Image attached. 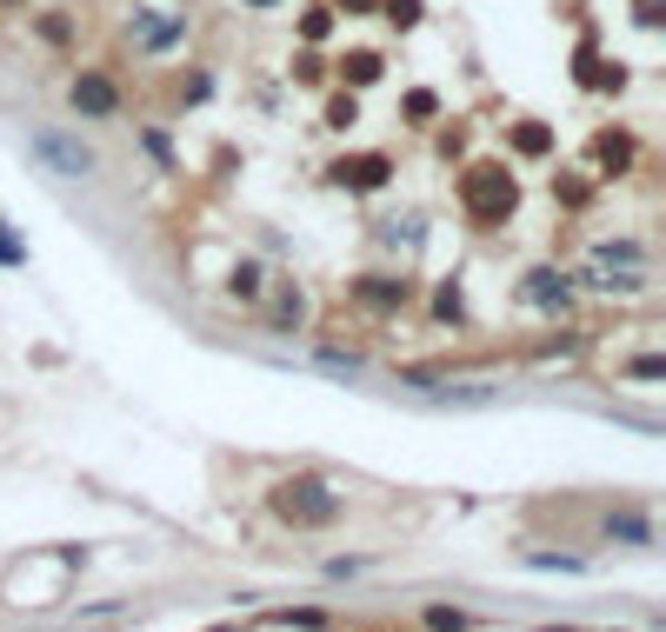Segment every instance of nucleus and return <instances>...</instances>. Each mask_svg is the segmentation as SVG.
<instances>
[{"label": "nucleus", "mask_w": 666, "mask_h": 632, "mask_svg": "<svg viewBox=\"0 0 666 632\" xmlns=\"http://www.w3.org/2000/svg\"><path fill=\"white\" fill-rule=\"evenodd\" d=\"M267 506H274V520L294 526V533H327V526L347 520V500H340L334 480H320V473H294V480H280V486L267 493Z\"/></svg>", "instance_id": "f257e3e1"}, {"label": "nucleus", "mask_w": 666, "mask_h": 632, "mask_svg": "<svg viewBox=\"0 0 666 632\" xmlns=\"http://www.w3.org/2000/svg\"><path fill=\"white\" fill-rule=\"evenodd\" d=\"M460 207H467V220L474 227H507L514 220V207H520V180L507 173V160H474L467 173H460Z\"/></svg>", "instance_id": "f03ea898"}, {"label": "nucleus", "mask_w": 666, "mask_h": 632, "mask_svg": "<svg viewBox=\"0 0 666 632\" xmlns=\"http://www.w3.org/2000/svg\"><path fill=\"white\" fill-rule=\"evenodd\" d=\"M27 153L40 160V167H53L60 180H87L100 160H93V147L80 140V133H60V127H33L27 133Z\"/></svg>", "instance_id": "7ed1b4c3"}, {"label": "nucleus", "mask_w": 666, "mask_h": 632, "mask_svg": "<svg viewBox=\"0 0 666 632\" xmlns=\"http://www.w3.org/2000/svg\"><path fill=\"white\" fill-rule=\"evenodd\" d=\"M327 173H334V187H347V193H380V187L394 180V160H387V153H340Z\"/></svg>", "instance_id": "20e7f679"}, {"label": "nucleus", "mask_w": 666, "mask_h": 632, "mask_svg": "<svg viewBox=\"0 0 666 632\" xmlns=\"http://www.w3.org/2000/svg\"><path fill=\"white\" fill-rule=\"evenodd\" d=\"M133 47L140 53H167V47H180V33H187V13H167V7H147V13H133Z\"/></svg>", "instance_id": "39448f33"}, {"label": "nucleus", "mask_w": 666, "mask_h": 632, "mask_svg": "<svg viewBox=\"0 0 666 632\" xmlns=\"http://www.w3.org/2000/svg\"><path fill=\"white\" fill-rule=\"evenodd\" d=\"M67 100H73V113H87V120H113L120 113V87L107 80V73H73V87H67Z\"/></svg>", "instance_id": "423d86ee"}, {"label": "nucleus", "mask_w": 666, "mask_h": 632, "mask_svg": "<svg viewBox=\"0 0 666 632\" xmlns=\"http://www.w3.org/2000/svg\"><path fill=\"white\" fill-rule=\"evenodd\" d=\"M520 300H527L534 313H554V320H560V313L574 307V280H567V273H554V267H534V273L520 280Z\"/></svg>", "instance_id": "0eeeda50"}, {"label": "nucleus", "mask_w": 666, "mask_h": 632, "mask_svg": "<svg viewBox=\"0 0 666 632\" xmlns=\"http://www.w3.org/2000/svg\"><path fill=\"white\" fill-rule=\"evenodd\" d=\"M407 293H414V287H407L400 273H360V280H354V300H360V307H374V313H400V307H407Z\"/></svg>", "instance_id": "6e6552de"}, {"label": "nucleus", "mask_w": 666, "mask_h": 632, "mask_svg": "<svg viewBox=\"0 0 666 632\" xmlns=\"http://www.w3.org/2000/svg\"><path fill=\"white\" fill-rule=\"evenodd\" d=\"M600 533H607V540H620V546H634V553H647V546H654V520H647L640 506H614Z\"/></svg>", "instance_id": "1a4fd4ad"}, {"label": "nucleus", "mask_w": 666, "mask_h": 632, "mask_svg": "<svg viewBox=\"0 0 666 632\" xmlns=\"http://www.w3.org/2000/svg\"><path fill=\"white\" fill-rule=\"evenodd\" d=\"M507 147H514L520 160H547V153H554V127H540V120H514V127H507Z\"/></svg>", "instance_id": "9d476101"}, {"label": "nucleus", "mask_w": 666, "mask_h": 632, "mask_svg": "<svg viewBox=\"0 0 666 632\" xmlns=\"http://www.w3.org/2000/svg\"><path fill=\"white\" fill-rule=\"evenodd\" d=\"M634 153H640V147H634V133H620V127L594 133V160H600L607 173H627V167H634Z\"/></svg>", "instance_id": "9b49d317"}, {"label": "nucleus", "mask_w": 666, "mask_h": 632, "mask_svg": "<svg viewBox=\"0 0 666 632\" xmlns=\"http://www.w3.org/2000/svg\"><path fill=\"white\" fill-rule=\"evenodd\" d=\"M300 320H307V293H300L294 280H280V287H274V333H294Z\"/></svg>", "instance_id": "f8f14e48"}, {"label": "nucleus", "mask_w": 666, "mask_h": 632, "mask_svg": "<svg viewBox=\"0 0 666 632\" xmlns=\"http://www.w3.org/2000/svg\"><path fill=\"white\" fill-rule=\"evenodd\" d=\"M380 73H387V60H380L374 47H354V53L340 60V80H347V87H374Z\"/></svg>", "instance_id": "ddd939ff"}, {"label": "nucleus", "mask_w": 666, "mask_h": 632, "mask_svg": "<svg viewBox=\"0 0 666 632\" xmlns=\"http://www.w3.org/2000/svg\"><path fill=\"white\" fill-rule=\"evenodd\" d=\"M227 293H233V300H260V293H267V273H260L254 260H233V273H227Z\"/></svg>", "instance_id": "4468645a"}, {"label": "nucleus", "mask_w": 666, "mask_h": 632, "mask_svg": "<svg viewBox=\"0 0 666 632\" xmlns=\"http://www.w3.org/2000/svg\"><path fill=\"white\" fill-rule=\"evenodd\" d=\"M400 113H407V120H414V127H427V120H434V113H440V93H434V87H414V93H407V100H400Z\"/></svg>", "instance_id": "2eb2a0df"}, {"label": "nucleus", "mask_w": 666, "mask_h": 632, "mask_svg": "<svg viewBox=\"0 0 666 632\" xmlns=\"http://www.w3.org/2000/svg\"><path fill=\"white\" fill-rule=\"evenodd\" d=\"M594 260H600V267H640L647 253H640L634 240H600V247H594Z\"/></svg>", "instance_id": "dca6fc26"}, {"label": "nucleus", "mask_w": 666, "mask_h": 632, "mask_svg": "<svg viewBox=\"0 0 666 632\" xmlns=\"http://www.w3.org/2000/svg\"><path fill=\"white\" fill-rule=\"evenodd\" d=\"M327 33H334V7H307V13H300V40H307V47H320Z\"/></svg>", "instance_id": "f3484780"}, {"label": "nucleus", "mask_w": 666, "mask_h": 632, "mask_svg": "<svg viewBox=\"0 0 666 632\" xmlns=\"http://www.w3.org/2000/svg\"><path fill=\"white\" fill-rule=\"evenodd\" d=\"M354 120H360V100H354V87H347V93H334V100H327V127H334V133H347Z\"/></svg>", "instance_id": "a211bd4d"}, {"label": "nucleus", "mask_w": 666, "mask_h": 632, "mask_svg": "<svg viewBox=\"0 0 666 632\" xmlns=\"http://www.w3.org/2000/svg\"><path fill=\"white\" fill-rule=\"evenodd\" d=\"M420 13H427V0H380V20H394L400 33H407V27H420Z\"/></svg>", "instance_id": "6ab92c4d"}, {"label": "nucleus", "mask_w": 666, "mask_h": 632, "mask_svg": "<svg viewBox=\"0 0 666 632\" xmlns=\"http://www.w3.org/2000/svg\"><path fill=\"white\" fill-rule=\"evenodd\" d=\"M434 313H440V320H454V327L467 320V300H460V287H454V280H447V287L434 293Z\"/></svg>", "instance_id": "aec40b11"}, {"label": "nucleus", "mask_w": 666, "mask_h": 632, "mask_svg": "<svg viewBox=\"0 0 666 632\" xmlns=\"http://www.w3.org/2000/svg\"><path fill=\"white\" fill-rule=\"evenodd\" d=\"M294 80H300V87H320V80H327V60H320V53L307 47V53L294 60Z\"/></svg>", "instance_id": "412c9836"}, {"label": "nucleus", "mask_w": 666, "mask_h": 632, "mask_svg": "<svg viewBox=\"0 0 666 632\" xmlns=\"http://www.w3.org/2000/svg\"><path fill=\"white\" fill-rule=\"evenodd\" d=\"M0 267H27V240L0 220Z\"/></svg>", "instance_id": "4be33fe9"}, {"label": "nucleus", "mask_w": 666, "mask_h": 632, "mask_svg": "<svg viewBox=\"0 0 666 632\" xmlns=\"http://www.w3.org/2000/svg\"><path fill=\"white\" fill-rule=\"evenodd\" d=\"M40 40H47V47H67V40H73V20H60V13H40Z\"/></svg>", "instance_id": "5701e85b"}, {"label": "nucleus", "mask_w": 666, "mask_h": 632, "mask_svg": "<svg viewBox=\"0 0 666 632\" xmlns=\"http://www.w3.org/2000/svg\"><path fill=\"white\" fill-rule=\"evenodd\" d=\"M320 367H327V373H360L367 360H360V353H340V347H320Z\"/></svg>", "instance_id": "b1692460"}, {"label": "nucleus", "mask_w": 666, "mask_h": 632, "mask_svg": "<svg viewBox=\"0 0 666 632\" xmlns=\"http://www.w3.org/2000/svg\"><path fill=\"white\" fill-rule=\"evenodd\" d=\"M267 626H327V613H314V606H294V613H267Z\"/></svg>", "instance_id": "393cba45"}, {"label": "nucleus", "mask_w": 666, "mask_h": 632, "mask_svg": "<svg viewBox=\"0 0 666 632\" xmlns=\"http://www.w3.org/2000/svg\"><path fill=\"white\" fill-rule=\"evenodd\" d=\"M427 626H474V613H460V606H427Z\"/></svg>", "instance_id": "a878e982"}, {"label": "nucleus", "mask_w": 666, "mask_h": 632, "mask_svg": "<svg viewBox=\"0 0 666 632\" xmlns=\"http://www.w3.org/2000/svg\"><path fill=\"white\" fill-rule=\"evenodd\" d=\"M660 373H666V360H660V353H640V360L627 367V380H660Z\"/></svg>", "instance_id": "bb28decb"}, {"label": "nucleus", "mask_w": 666, "mask_h": 632, "mask_svg": "<svg viewBox=\"0 0 666 632\" xmlns=\"http://www.w3.org/2000/svg\"><path fill=\"white\" fill-rule=\"evenodd\" d=\"M140 147H147L160 167H173V147H167V133H140Z\"/></svg>", "instance_id": "cd10ccee"}, {"label": "nucleus", "mask_w": 666, "mask_h": 632, "mask_svg": "<svg viewBox=\"0 0 666 632\" xmlns=\"http://www.w3.org/2000/svg\"><path fill=\"white\" fill-rule=\"evenodd\" d=\"M213 93V80L207 73H193V80H180V100H207Z\"/></svg>", "instance_id": "c85d7f7f"}, {"label": "nucleus", "mask_w": 666, "mask_h": 632, "mask_svg": "<svg viewBox=\"0 0 666 632\" xmlns=\"http://www.w3.org/2000/svg\"><path fill=\"white\" fill-rule=\"evenodd\" d=\"M554 193H560L567 207H587V187H580V180H554Z\"/></svg>", "instance_id": "c756f323"}, {"label": "nucleus", "mask_w": 666, "mask_h": 632, "mask_svg": "<svg viewBox=\"0 0 666 632\" xmlns=\"http://www.w3.org/2000/svg\"><path fill=\"white\" fill-rule=\"evenodd\" d=\"M347 13H380V0H340Z\"/></svg>", "instance_id": "7c9ffc66"}, {"label": "nucleus", "mask_w": 666, "mask_h": 632, "mask_svg": "<svg viewBox=\"0 0 666 632\" xmlns=\"http://www.w3.org/2000/svg\"><path fill=\"white\" fill-rule=\"evenodd\" d=\"M20 7H27V0H0V13H20Z\"/></svg>", "instance_id": "2f4dec72"}, {"label": "nucleus", "mask_w": 666, "mask_h": 632, "mask_svg": "<svg viewBox=\"0 0 666 632\" xmlns=\"http://www.w3.org/2000/svg\"><path fill=\"white\" fill-rule=\"evenodd\" d=\"M247 7H274V0H247Z\"/></svg>", "instance_id": "473e14b6"}]
</instances>
